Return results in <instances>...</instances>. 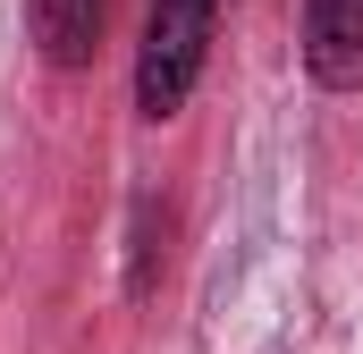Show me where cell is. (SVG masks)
<instances>
[{"instance_id":"obj_1","label":"cell","mask_w":363,"mask_h":354,"mask_svg":"<svg viewBox=\"0 0 363 354\" xmlns=\"http://www.w3.org/2000/svg\"><path fill=\"white\" fill-rule=\"evenodd\" d=\"M203 42H211V0H152L144 51H135V110L144 118L186 110V93L203 76Z\"/></svg>"},{"instance_id":"obj_2","label":"cell","mask_w":363,"mask_h":354,"mask_svg":"<svg viewBox=\"0 0 363 354\" xmlns=\"http://www.w3.org/2000/svg\"><path fill=\"white\" fill-rule=\"evenodd\" d=\"M304 68L330 93L363 85V0H304Z\"/></svg>"},{"instance_id":"obj_3","label":"cell","mask_w":363,"mask_h":354,"mask_svg":"<svg viewBox=\"0 0 363 354\" xmlns=\"http://www.w3.org/2000/svg\"><path fill=\"white\" fill-rule=\"evenodd\" d=\"M26 25H34L51 68H85L93 34H101V0H26Z\"/></svg>"}]
</instances>
